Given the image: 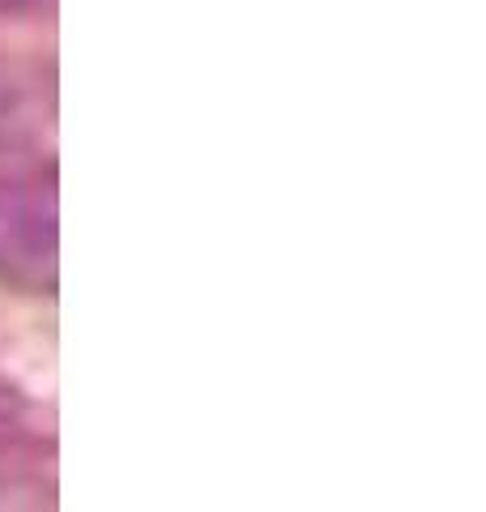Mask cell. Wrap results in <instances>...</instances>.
Here are the masks:
<instances>
[{
    "label": "cell",
    "mask_w": 486,
    "mask_h": 512,
    "mask_svg": "<svg viewBox=\"0 0 486 512\" xmlns=\"http://www.w3.org/2000/svg\"><path fill=\"white\" fill-rule=\"evenodd\" d=\"M47 5H52V0H0V13H13V18H18V13H39Z\"/></svg>",
    "instance_id": "3"
},
{
    "label": "cell",
    "mask_w": 486,
    "mask_h": 512,
    "mask_svg": "<svg viewBox=\"0 0 486 512\" xmlns=\"http://www.w3.org/2000/svg\"><path fill=\"white\" fill-rule=\"evenodd\" d=\"M47 120L39 90L0 82V282L22 295L56 291L60 192Z\"/></svg>",
    "instance_id": "1"
},
{
    "label": "cell",
    "mask_w": 486,
    "mask_h": 512,
    "mask_svg": "<svg viewBox=\"0 0 486 512\" xmlns=\"http://www.w3.org/2000/svg\"><path fill=\"white\" fill-rule=\"evenodd\" d=\"M52 431L39 406L0 372V500L35 495L52 483Z\"/></svg>",
    "instance_id": "2"
}]
</instances>
